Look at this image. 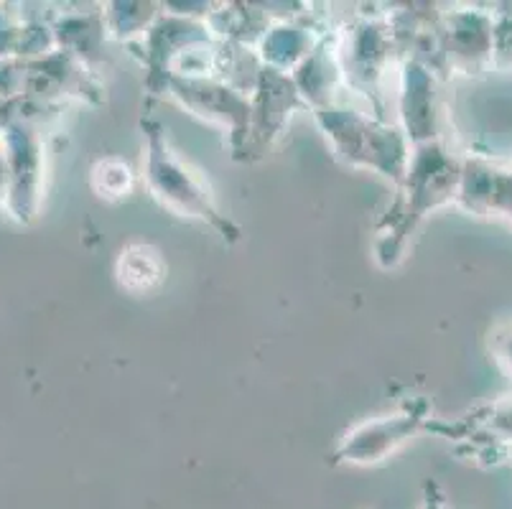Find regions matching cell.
<instances>
[{
    "label": "cell",
    "instance_id": "1",
    "mask_svg": "<svg viewBox=\"0 0 512 509\" xmlns=\"http://www.w3.org/2000/svg\"><path fill=\"white\" fill-rule=\"evenodd\" d=\"M456 181H459V171L439 140L411 148L406 176L398 186L395 204L377 227V263L383 268L398 265L408 237L431 209L454 194Z\"/></svg>",
    "mask_w": 512,
    "mask_h": 509
},
{
    "label": "cell",
    "instance_id": "2",
    "mask_svg": "<svg viewBox=\"0 0 512 509\" xmlns=\"http://www.w3.org/2000/svg\"><path fill=\"white\" fill-rule=\"evenodd\" d=\"M143 143H146V158H143V179H146L148 191L153 199L169 207L171 212L181 217H194L207 222L212 230L225 242H240L242 232L227 214L217 209L212 202L209 191L199 181L192 168L186 166L174 151H171L169 140H166L164 125L156 118H143Z\"/></svg>",
    "mask_w": 512,
    "mask_h": 509
},
{
    "label": "cell",
    "instance_id": "3",
    "mask_svg": "<svg viewBox=\"0 0 512 509\" xmlns=\"http://www.w3.org/2000/svg\"><path fill=\"white\" fill-rule=\"evenodd\" d=\"M314 115L342 161L357 168H372L400 186L413 148L403 128L334 102L314 110Z\"/></svg>",
    "mask_w": 512,
    "mask_h": 509
},
{
    "label": "cell",
    "instance_id": "4",
    "mask_svg": "<svg viewBox=\"0 0 512 509\" xmlns=\"http://www.w3.org/2000/svg\"><path fill=\"white\" fill-rule=\"evenodd\" d=\"M164 92L179 100L186 110H192L197 118L230 128L232 151L235 156L245 153L253 107L242 90L214 77H171Z\"/></svg>",
    "mask_w": 512,
    "mask_h": 509
},
{
    "label": "cell",
    "instance_id": "5",
    "mask_svg": "<svg viewBox=\"0 0 512 509\" xmlns=\"http://www.w3.org/2000/svg\"><path fill=\"white\" fill-rule=\"evenodd\" d=\"M337 46V62L342 77L349 87H355L360 95L375 102L377 118H383L380 107V79H383L385 64L395 49L390 23L383 21H357L344 31Z\"/></svg>",
    "mask_w": 512,
    "mask_h": 509
},
{
    "label": "cell",
    "instance_id": "6",
    "mask_svg": "<svg viewBox=\"0 0 512 509\" xmlns=\"http://www.w3.org/2000/svg\"><path fill=\"white\" fill-rule=\"evenodd\" d=\"M428 420V403L423 398L411 400L395 413L383 415V418L367 420L355 431H349L342 446L337 448L334 459L344 464H377L385 456L393 454L395 448L411 436H416Z\"/></svg>",
    "mask_w": 512,
    "mask_h": 509
},
{
    "label": "cell",
    "instance_id": "7",
    "mask_svg": "<svg viewBox=\"0 0 512 509\" xmlns=\"http://www.w3.org/2000/svg\"><path fill=\"white\" fill-rule=\"evenodd\" d=\"M253 92L255 100L250 102L253 118H250L248 146H245L242 158H250V153L263 156L265 148H271L273 140L281 135L291 112L304 105L291 74L278 72V69L265 67V64L260 67L258 84H255Z\"/></svg>",
    "mask_w": 512,
    "mask_h": 509
},
{
    "label": "cell",
    "instance_id": "8",
    "mask_svg": "<svg viewBox=\"0 0 512 509\" xmlns=\"http://www.w3.org/2000/svg\"><path fill=\"white\" fill-rule=\"evenodd\" d=\"M400 115L403 133L411 146H423L439 140V95L431 69L421 62H403V82H400Z\"/></svg>",
    "mask_w": 512,
    "mask_h": 509
},
{
    "label": "cell",
    "instance_id": "9",
    "mask_svg": "<svg viewBox=\"0 0 512 509\" xmlns=\"http://www.w3.org/2000/svg\"><path fill=\"white\" fill-rule=\"evenodd\" d=\"M316 46H319V41H316L314 28L283 21L276 26H268V31L263 34L260 59H263L265 67L293 74L314 54Z\"/></svg>",
    "mask_w": 512,
    "mask_h": 509
},
{
    "label": "cell",
    "instance_id": "10",
    "mask_svg": "<svg viewBox=\"0 0 512 509\" xmlns=\"http://www.w3.org/2000/svg\"><path fill=\"white\" fill-rule=\"evenodd\" d=\"M118 278L123 288L133 293L151 291L158 280L164 278V263L158 252L148 245H133L123 250L118 260Z\"/></svg>",
    "mask_w": 512,
    "mask_h": 509
},
{
    "label": "cell",
    "instance_id": "11",
    "mask_svg": "<svg viewBox=\"0 0 512 509\" xmlns=\"http://www.w3.org/2000/svg\"><path fill=\"white\" fill-rule=\"evenodd\" d=\"M158 6L153 3H113L105 11V34H113L120 41H133V36L146 34L156 23Z\"/></svg>",
    "mask_w": 512,
    "mask_h": 509
},
{
    "label": "cell",
    "instance_id": "12",
    "mask_svg": "<svg viewBox=\"0 0 512 509\" xmlns=\"http://www.w3.org/2000/svg\"><path fill=\"white\" fill-rule=\"evenodd\" d=\"M92 179L105 181V184L97 189L100 196H105V199H120V196L130 194V189H133V171H130L128 163L120 161V158H105V161L97 163Z\"/></svg>",
    "mask_w": 512,
    "mask_h": 509
},
{
    "label": "cell",
    "instance_id": "13",
    "mask_svg": "<svg viewBox=\"0 0 512 509\" xmlns=\"http://www.w3.org/2000/svg\"><path fill=\"white\" fill-rule=\"evenodd\" d=\"M423 509H441V499L439 497H431V494H428L426 497V507Z\"/></svg>",
    "mask_w": 512,
    "mask_h": 509
}]
</instances>
